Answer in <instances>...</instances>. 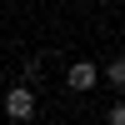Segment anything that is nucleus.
<instances>
[{
	"mask_svg": "<svg viewBox=\"0 0 125 125\" xmlns=\"http://www.w3.org/2000/svg\"><path fill=\"white\" fill-rule=\"evenodd\" d=\"M105 80H110L115 90H125V55H115V60L105 65Z\"/></svg>",
	"mask_w": 125,
	"mask_h": 125,
	"instance_id": "obj_3",
	"label": "nucleus"
},
{
	"mask_svg": "<svg viewBox=\"0 0 125 125\" xmlns=\"http://www.w3.org/2000/svg\"><path fill=\"white\" fill-rule=\"evenodd\" d=\"M5 115L10 120H30V115H35V90H25V85L5 90Z\"/></svg>",
	"mask_w": 125,
	"mask_h": 125,
	"instance_id": "obj_1",
	"label": "nucleus"
},
{
	"mask_svg": "<svg viewBox=\"0 0 125 125\" xmlns=\"http://www.w3.org/2000/svg\"><path fill=\"white\" fill-rule=\"evenodd\" d=\"M110 125H125V100H115V105H110V115H105Z\"/></svg>",
	"mask_w": 125,
	"mask_h": 125,
	"instance_id": "obj_4",
	"label": "nucleus"
},
{
	"mask_svg": "<svg viewBox=\"0 0 125 125\" xmlns=\"http://www.w3.org/2000/svg\"><path fill=\"white\" fill-rule=\"evenodd\" d=\"M65 85L70 90H95V65H90V60H75V65L65 70Z\"/></svg>",
	"mask_w": 125,
	"mask_h": 125,
	"instance_id": "obj_2",
	"label": "nucleus"
}]
</instances>
